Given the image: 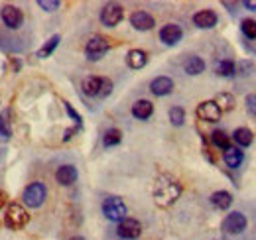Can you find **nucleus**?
I'll list each match as a JSON object with an SVG mask.
<instances>
[{
  "instance_id": "28",
  "label": "nucleus",
  "mask_w": 256,
  "mask_h": 240,
  "mask_svg": "<svg viewBox=\"0 0 256 240\" xmlns=\"http://www.w3.org/2000/svg\"><path fill=\"white\" fill-rule=\"evenodd\" d=\"M170 120L174 126H182L184 120H186V110L182 106H172L170 108Z\"/></svg>"
},
{
  "instance_id": "6",
  "label": "nucleus",
  "mask_w": 256,
  "mask_h": 240,
  "mask_svg": "<svg viewBox=\"0 0 256 240\" xmlns=\"http://www.w3.org/2000/svg\"><path fill=\"white\" fill-rule=\"evenodd\" d=\"M108 48H110V44H108L106 38H102V36H93V38L87 42V46H85V56H87L89 61H98L100 58L106 56Z\"/></svg>"
},
{
  "instance_id": "7",
  "label": "nucleus",
  "mask_w": 256,
  "mask_h": 240,
  "mask_svg": "<svg viewBox=\"0 0 256 240\" xmlns=\"http://www.w3.org/2000/svg\"><path fill=\"white\" fill-rule=\"evenodd\" d=\"M116 234L124 240H136L140 234H142V224H140V220L126 216V218H122V220L118 222V226H116Z\"/></svg>"
},
{
  "instance_id": "37",
  "label": "nucleus",
  "mask_w": 256,
  "mask_h": 240,
  "mask_svg": "<svg viewBox=\"0 0 256 240\" xmlns=\"http://www.w3.org/2000/svg\"><path fill=\"white\" fill-rule=\"evenodd\" d=\"M6 203H8V195L0 189V209H4V207H6Z\"/></svg>"
},
{
  "instance_id": "36",
  "label": "nucleus",
  "mask_w": 256,
  "mask_h": 240,
  "mask_svg": "<svg viewBox=\"0 0 256 240\" xmlns=\"http://www.w3.org/2000/svg\"><path fill=\"white\" fill-rule=\"evenodd\" d=\"M242 6H244L246 10H254L256 12V0H244V2H242Z\"/></svg>"
},
{
  "instance_id": "29",
  "label": "nucleus",
  "mask_w": 256,
  "mask_h": 240,
  "mask_svg": "<svg viewBox=\"0 0 256 240\" xmlns=\"http://www.w3.org/2000/svg\"><path fill=\"white\" fill-rule=\"evenodd\" d=\"M240 30H242V34H244L248 40H256V20H250V18L242 20V22H240Z\"/></svg>"
},
{
  "instance_id": "26",
  "label": "nucleus",
  "mask_w": 256,
  "mask_h": 240,
  "mask_svg": "<svg viewBox=\"0 0 256 240\" xmlns=\"http://www.w3.org/2000/svg\"><path fill=\"white\" fill-rule=\"evenodd\" d=\"M211 142H213V146H217V148H221V150H226V148H230V136L223 132V130H215L213 134H211Z\"/></svg>"
},
{
  "instance_id": "13",
  "label": "nucleus",
  "mask_w": 256,
  "mask_h": 240,
  "mask_svg": "<svg viewBox=\"0 0 256 240\" xmlns=\"http://www.w3.org/2000/svg\"><path fill=\"white\" fill-rule=\"evenodd\" d=\"M182 38H184V32L178 24H168L160 30V40L166 46H176L182 42Z\"/></svg>"
},
{
  "instance_id": "19",
  "label": "nucleus",
  "mask_w": 256,
  "mask_h": 240,
  "mask_svg": "<svg viewBox=\"0 0 256 240\" xmlns=\"http://www.w3.org/2000/svg\"><path fill=\"white\" fill-rule=\"evenodd\" d=\"M211 205L217 207L219 210L228 209V207L232 205V195H230L228 191H215V193L211 195Z\"/></svg>"
},
{
  "instance_id": "14",
  "label": "nucleus",
  "mask_w": 256,
  "mask_h": 240,
  "mask_svg": "<svg viewBox=\"0 0 256 240\" xmlns=\"http://www.w3.org/2000/svg\"><path fill=\"white\" fill-rule=\"evenodd\" d=\"M77 168L75 166H69V164H65L62 168H58V172H56V180L60 185H64V187H69V185H73L75 181H77Z\"/></svg>"
},
{
  "instance_id": "34",
  "label": "nucleus",
  "mask_w": 256,
  "mask_h": 240,
  "mask_svg": "<svg viewBox=\"0 0 256 240\" xmlns=\"http://www.w3.org/2000/svg\"><path fill=\"white\" fill-rule=\"evenodd\" d=\"M65 110H67V114H69L71 118L77 122V126H81V116H79V114H77V112L73 110V106H71L69 102H65Z\"/></svg>"
},
{
  "instance_id": "3",
  "label": "nucleus",
  "mask_w": 256,
  "mask_h": 240,
  "mask_svg": "<svg viewBox=\"0 0 256 240\" xmlns=\"http://www.w3.org/2000/svg\"><path fill=\"white\" fill-rule=\"evenodd\" d=\"M46 197H48V189H46V185H44L42 181H34V183H30V185L24 189V195H22L24 205L30 207V209L42 207L44 201H46Z\"/></svg>"
},
{
  "instance_id": "17",
  "label": "nucleus",
  "mask_w": 256,
  "mask_h": 240,
  "mask_svg": "<svg viewBox=\"0 0 256 240\" xmlns=\"http://www.w3.org/2000/svg\"><path fill=\"white\" fill-rule=\"evenodd\" d=\"M223 160L228 168H232V170H234V168H238V166L244 162V154H242L240 148L230 146V148H226V150L223 152Z\"/></svg>"
},
{
  "instance_id": "20",
  "label": "nucleus",
  "mask_w": 256,
  "mask_h": 240,
  "mask_svg": "<svg viewBox=\"0 0 256 240\" xmlns=\"http://www.w3.org/2000/svg\"><path fill=\"white\" fill-rule=\"evenodd\" d=\"M60 42H62V36H52V38H50V40H48V42H46V44H44V46L38 50V54H36V56H38L40 60L50 58V56H52V54L58 50Z\"/></svg>"
},
{
  "instance_id": "32",
  "label": "nucleus",
  "mask_w": 256,
  "mask_h": 240,
  "mask_svg": "<svg viewBox=\"0 0 256 240\" xmlns=\"http://www.w3.org/2000/svg\"><path fill=\"white\" fill-rule=\"evenodd\" d=\"M38 6L46 12H54L60 8V0H38Z\"/></svg>"
},
{
  "instance_id": "1",
  "label": "nucleus",
  "mask_w": 256,
  "mask_h": 240,
  "mask_svg": "<svg viewBox=\"0 0 256 240\" xmlns=\"http://www.w3.org/2000/svg\"><path fill=\"white\" fill-rule=\"evenodd\" d=\"M152 195H154V203H156L158 207L168 209V207H172V205L180 199V195H182V185L174 180L172 176H160V178L156 180V183H154Z\"/></svg>"
},
{
  "instance_id": "9",
  "label": "nucleus",
  "mask_w": 256,
  "mask_h": 240,
  "mask_svg": "<svg viewBox=\"0 0 256 240\" xmlns=\"http://www.w3.org/2000/svg\"><path fill=\"white\" fill-rule=\"evenodd\" d=\"M0 18H2L4 26L10 28V30L20 28L22 22H24V14H22V10H20L18 6H12V4H8V6H4V8L0 10Z\"/></svg>"
},
{
  "instance_id": "5",
  "label": "nucleus",
  "mask_w": 256,
  "mask_h": 240,
  "mask_svg": "<svg viewBox=\"0 0 256 240\" xmlns=\"http://www.w3.org/2000/svg\"><path fill=\"white\" fill-rule=\"evenodd\" d=\"M122 18H124V10H122V6L116 4V2H108V4H104L102 10H100V22H102L106 28L118 26V24L122 22Z\"/></svg>"
},
{
  "instance_id": "18",
  "label": "nucleus",
  "mask_w": 256,
  "mask_h": 240,
  "mask_svg": "<svg viewBox=\"0 0 256 240\" xmlns=\"http://www.w3.org/2000/svg\"><path fill=\"white\" fill-rule=\"evenodd\" d=\"M126 63L130 69H142L148 63V56L142 50H130L126 54Z\"/></svg>"
},
{
  "instance_id": "12",
  "label": "nucleus",
  "mask_w": 256,
  "mask_h": 240,
  "mask_svg": "<svg viewBox=\"0 0 256 240\" xmlns=\"http://www.w3.org/2000/svg\"><path fill=\"white\" fill-rule=\"evenodd\" d=\"M221 110L219 106L215 104V100H205L197 106V118L199 120H205V122H217L221 118Z\"/></svg>"
},
{
  "instance_id": "33",
  "label": "nucleus",
  "mask_w": 256,
  "mask_h": 240,
  "mask_svg": "<svg viewBox=\"0 0 256 240\" xmlns=\"http://www.w3.org/2000/svg\"><path fill=\"white\" fill-rule=\"evenodd\" d=\"M246 110H248L252 116H256V92L246 96Z\"/></svg>"
},
{
  "instance_id": "30",
  "label": "nucleus",
  "mask_w": 256,
  "mask_h": 240,
  "mask_svg": "<svg viewBox=\"0 0 256 240\" xmlns=\"http://www.w3.org/2000/svg\"><path fill=\"white\" fill-rule=\"evenodd\" d=\"M10 124H8V112H0V140L10 138Z\"/></svg>"
},
{
  "instance_id": "10",
  "label": "nucleus",
  "mask_w": 256,
  "mask_h": 240,
  "mask_svg": "<svg viewBox=\"0 0 256 240\" xmlns=\"http://www.w3.org/2000/svg\"><path fill=\"white\" fill-rule=\"evenodd\" d=\"M217 22H219V16L215 10L207 8V10H199L197 14H193V24L201 30H211L217 26Z\"/></svg>"
},
{
  "instance_id": "8",
  "label": "nucleus",
  "mask_w": 256,
  "mask_h": 240,
  "mask_svg": "<svg viewBox=\"0 0 256 240\" xmlns=\"http://www.w3.org/2000/svg\"><path fill=\"white\" fill-rule=\"evenodd\" d=\"M244 228H246V216L242 212L234 210L224 216L223 230L226 234H240V232H244Z\"/></svg>"
},
{
  "instance_id": "22",
  "label": "nucleus",
  "mask_w": 256,
  "mask_h": 240,
  "mask_svg": "<svg viewBox=\"0 0 256 240\" xmlns=\"http://www.w3.org/2000/svg\"><path fill=\"white\" fill-rule=\"evenodd\" d=\"M184 69H186L188 75H199V73L205 71V61L201 60V58H197V56H192V58L186 60Z\"/></svg>"
},
{
  "instance_id": "38",
  "label": "nucleus",
  "mask_w": 256,
  "mask_h": 240,
  "mask_svg": "<svg viewBox=\"0 0 256 240\" xmlns=\"http://www.w3.org/2000/svg\"><path fill=\"white\" fill-rule=\"evenodd\" d=\"M69 240H85V238H83V236H71Z\"/></svg>"
},
{
  "instance_id": "27",
  "label": "nucleus",
  "mask_w": 256,
  "mask_h": 240,
  "mask_svg": "<svg viewBox=\"0 0 256 240\" xmlns=\"http://www.w3.org/2000/svg\"><path fill=\"white\" fill-rule=\"evenodd\" d=\"M234 71H236V65L232 60H221L217 63V75L221 77H232Z\"/></svg>"
},
{
  "instance_id": "16",
  "label": "nucleus",
  "mask_w": 256,
  "mask_h": 240,
  "mask_svg": "<svg viewBox=\"0 0 256 240\" xmlns=\"http://www.w3.org/2000/svg\"><path fill=\"white\" fill-rule=\"evenodd\" d=\"M150 90H152V94H156V96H166V94H170V92L174 90V81H172L170 77H156V79L150 83Z\"/></svg>"
},
{
  "instance_id": "25",
  "label": "nucleus",
  "mask_w": 256,
  "mask_h": 240,
  "mask_svg": "<svg viewBox=\"0 0 256 240\" xmlns=\"http://www.w3.org/2000/svg\"><path fill=\"white\" fill-rule=\"evenodd\" d=\"M120 142H122V132H120L118 128H108V130L104 132V136H102V144H104L106 148L118 146Z\"/></svg>"
},
{
  "instance_id": "35",
  "label": "nucleus",
  "mask_w": 256,
  "mask_h": 240,
  "mask_svg": "<svg viewBox=\"0 0 256 240\" xmlns=\"http://www.w3.org/2000/svg\"><path fill=\"white\" fill-rule=\"evenodd\" d=\"M248 71H252V63L250 61H242L240 63V75H248Z\"/></svg>"
},
{
  "instance_id": "11",
  "label": "nucleus",
  "mask_w": 256,
  "mask_h": 240,
  "mask_svg": "<svg viewBox=\"0 0 256 240\" xmlns=\"http://www.w3.org/2000/svg\"><path fill=\"white\" fill-rule=\"evenodd\" d=\"M130 24H132L134 30L148 32L156 26V20H154L152 14H148V12H144V10H136V12L130 16Z\"/></svg>"
},
{
  "instance_id": "15",
  "label": "nucleus",
  "mask_w": 256,
  "mask_h": 240,
  "mask_svg": "<svg viewBox=\"0 0 256 240\" xmlns=\"http://www.w3.org/2000/svg\"><path fill=\"white\" fill-rule=\"evenodd\" d=\"M132 114H134V118L138 120H148L154 114V104L150 100H146V98H140V100H136L132 104Z\"/></svg>"
},
{
  "instance_id": "31",
  "label": "nucleus",
  "mask_w": 256,
  "mask_h": 240,
  "mask_svg": "<svg viewBox=\"0 0 256 240\" xmlns=\"http://www.w3.org/2000/svg\"><path fill=\"white\" fill-rule=\"evenodd\" d=\"M110 92H112V81H110V79H106V77H102V79H100V90H98V96H100V98H106Z\"/></svg>"
},
{
  "instance_id": "2",
  "label": "nucleus",
  "mask_w": 256,
  "mask_h": 240,
  "mask_svg": "<svg viewBox=\"0 0 256 240\" xmlns=\"http://www.w3.org/2000/svg\"><path fill=\"white\" fill-rule=\"evenodd\" d=\"M30 222V212L18 203H10L6 214H4V224L10 230H22L26 224Z\"/></svg>"
},
{
  "instance_id": "4",
  "label": "nucleus",
  "mask_w": 256,
  "mask_h": 240,
  "mask_svg": "<svg viewBox=\"0 0 256 240\" xmlns=\"http://www.w3.org/2000/svg\"><path fill=\"white\" fill-rule=\"evenodd\" d=\"M100 209H102V214L112 222H120L122 218H126V205L120 197H106Z\"/></svg>"
},
{
  "instance_id": "23",
  "label": "nucleus",
  "mask_w": 256,
  "mask_h": 240,
  "mask_svg": "<svg viewBox=\"0 0 256 240\" xmlns=\"http://www.w3.org/2000/svg\"><path fill=\"white\" fill-rule=\"evenodd\" d=\"M215 104L219 106L221 112H228V110L234 108V96H232L230 92H219V94L215 96Z\"/></svg>"
},
{
  "instance_id": "21",
  "label": "nucleus",
  "mask_w": 256,
  "mask_h": 240,
  "mask_svg": "<svg viewBox=\"0 0 256 240\" xmlns=\"http://www.w3.org/2000/svg\"><path fill=\"white\" fill-rule=\"evenodd\" d=\"M232 140H234L240 148H246V146H250V144H252L254 134H252V130H250V128H236V130H234V134H232Z\"/></svg>"
},
{
  "instance_id": "24",
  "label": "nucleus",
  "mask_w": 256,
  "mask_h": 240,
  "mask_svg": "<svg viewBox=\"0 0 256 240\" xmlns=\"http://www.w3.org/2000/svg\"><path fill=\"white\" fill-rule=\"evenodd\" d=\"M81 89L87 96H98V90H100V77H87L83 83H81Z\"/></svg>"
}]
</instances>
